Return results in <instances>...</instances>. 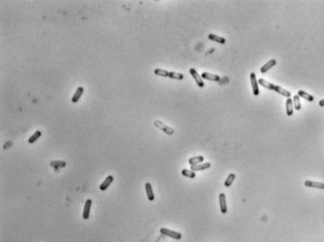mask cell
Listing matches in <instances>:
<instances>
[{"label": "cell", "instance_id": "cell-7", "mask_svg": "<svg viewBox=\"0 0 324 242\" xmlns=\"http://www.w3.org/2000/svg\"><path fill=\"white\" fill-rule=\"evenodd\" d=\"M305 185L306 187H311V188H318V189H324V183L321 182H315V181H305Z\"/></svg>", "mask_w": 324, "mask_h": 242}, {"label": "cell", "instance_id": "cell-3", "mask_svg": "<svg viewBox=\"0 0 324 242\" xmlns=\"http://www.w3.org/2000/svg\"><path fill=\"white\" fill-rule=\"evenodd\" d=\"M250 77H251V83L252 92L255 96H258L260 94V90H259V83H258L255 73H251Z\"/></svg>", "mask_w": 324, "mask_h": 242}, {"label": "cell", "instance_id": "cell-16", "mask_svg": "<svg viewBox=\"0 0 324 242\" xmlns=\"http://www.w3.org/2000/svg\"><path fill=\"white\" fill-rule=\"evenodd\" d=\"M286 114L289 116H292L293 114V102L290 98H288L286 101Z\"/></svg>", "mask_w": 324, "mask_h": 242}, {"label": "cell", "instance_id": "cell-13", "mask_svg": "<svg viewBox=\"0 0 324 242\" xmlns=\"http://www.w3.org/2000/svg\"><path fill=\"white\" fill-rule=\"evenodd\" d=\"M202 78H205V79H208V80H210V81H219V76L217 75H214V74H210V73H207V72H204L202 74Z\"/></svg>", "mask_w": 324, "mask_h": 242}, {"label": "cell", "instance_id": "cell-9", "mask_svg": "<svg viewBox=\"0 0 324 242\" xmlns=\"http://www.w3.org/2000/svg\"><path fill=\"white\" fill-rule=\"evenodd\" d=\"M211 166V164L209 162H207V163H203V164H198V165H195V166H192L191 168V171L192 172H199V171H205L207 169H209Z\"/></svg>", "mask_w": 324, "mask_h": 242}, {"label": "cell", "instance_id": "cell-4", "mask_svg": "<svg viewBox=\"0 0 324 242\" xmlns=\"http://www.w3.org/2000/svg\"><path fill=\"white\" fill-rule=\"evenodd\" d=\"M190 74H191L192 76L194 78V80H195V82H196V84H197V86H198L199 88H203V87L205 86L202 77L199 75V74L197 73L196 70L193 69V68H191V69H190Z\"/></svg>", "mask_w": 324, "mask_h": 242}, {"label": "cell", "instance_id": "cell-25", "mask_svg": "<svg viewBox=\"0 0 324 242\" xmlns=\"http://www.w3.org/2000/svg\"><path fill=\"white\" fill-rule=\"evenodd\" d=\"M40 136H41V131H36V132H35L33 135H31L30 138L28 139V142H29V143L35 142L36 140H38V138H40Z\"/></svg>", "mask_w": 324, "mask_h": 242}, {"label": "cell", "instance_id": "cell-11", "mask_svg": "<svg viewBox=\"0 0 324 242\" xmlns=\"http://www.w3.org/2000/svg\"><path fill=\"white\" fill-rule=\"evenodd\" d=\"M277 64V61L276 60H274V59H272V60H270L269 62H267L264 65H262V67H261V73H262V74H264V73H266L268 70H270L273 66H275Z\"/></svg>", "mask_w": 324, "mask_h": 242}, {"label": "cell", "instance_id": "cell-6", "mask_svg": "<svg viewBox=\"0 0 324 242\" xmlns=\"http://www.w3.org/2000/svg\"><path fill=\"white\" fill-rule=\"evenodd\" d=\"M91 208H92V200H91V199H87V200L85 201L84 208H83V213H82V218H83L84 220L89 219Z\"/></svg>", "mask_w": 324, "mask_h": 242}, {"label": "cell", "instance_id": "cell-12", "mask_svg": "<svg viewBox=\"0 0 324 242\" xmlns=\"http://www.w3.org/2000/svg\"><path fill=\"white\" fill-rule=\"evenodd\" d=\"M83 91H84V90H83L82 87H78V88L76 90V91H75V93H74V95H73L72 99H71L72 103H74V104L78 103V101L80 99L81 95L83 94Z\"/></svg>", "mask_w": 324, "mask_h": 242}, {"label": "cell", "instance_id": "cell-24", "mask_svg": "<svg viewBox=\"0 0 324 242\" xmlns=\"http://www.w3.org/2000/svg\"><path fill=\"white\" fill-rule=\"evenodd\" d=\"M169 78H172V79H178V80H182L184 78L183 75L180 74V73H176V72H169V75H168Z\"/></svg>", "mask_w": 324, "mask_h": 242}, {"label": "cell", "instance_id": "cell-10", "mask_svg": "<svg viewBox=\"0 0 324 242\" xmlns=\"http://www.w3.org/2000/svg\"><path fill=\"white\" fill-rule=\"evenodd\" d=\"M113 180H114V178H113V176H111V175H108V177L104 180V182L100 184V190H102V191H105V190H107L108 188V186L113 183Z\"/></svg>", "mask_w": 324, "mask_h": 242}, {"label": "cell", "instance_id": "cell-8", "mask_svg": "<svg viewBox=\"0 0 324 242\" xmlns=\"http://www.w3.org/2000/svg\"><path fill=\"white\" fill-rule=\"evenodd\" d=\"M145 190H146V193H147V198L149 201H152L154 200V193H153V190H152V186L149 183H146L145 184Z\"/></svg>", "mask_w": 324, "mask_h": 242}, {"label": "cell", "instance_id": "cell-1", "mask_svg": "<svg viewBox=\"0 0 324 242\" xmlns=\"http://www.w3.org/2000/svg\"><path fill=\"white\" fill-rule=\"evenodd\" d=\"M160 232H161L162 235L167 236V237H169V238H172V239H178V240L180 239L181 237H182L180 232H176V231H173V230H170V229L165 228V227L161 228V229H160Z\"/></svg>", "mask_w": 324, "mask_h": 242}, {"label": "cell", "instance_id": "cell-15", "mask_svg": "<svg viewBox=\"0 0 324 242\" xmlns=\"http://www.w3.org/2000/svg\"><path fill=\"white\" fill-rule=\"evenodd\" d=\"M274 91H277L278 93H279V94H281L282 96L287 97V98H289L290 95H291V93H290L289 90H286L285 89H283V88H281L280 86H278V85H276L275 90H274Z\"/></svg>", "mask_w": 324, "mask_h": 242}, {"label": "cell", "instance_id": "cell-14", "mask_svg": "<svg viewBox=\"0 0 324 242\" xmlns=\"http://www.w3.org/2000/svg\"><path fill=\"white\" fill-rule=\"evenodd\" d=\"M203 161H204V157H202V156H197V157H191V158L189 159V164H190L191 166H195V165L201 164Z\"/></svg>", "mask_w": 324, "mask_h": 242}, {"label": "cell", "instance_id": "cell-17", "mask_svg": "<svg viewBox=\"0 0 324 242\" xmlns=\"http://www.w3.org/2000/svg\"><path fill=\"white\" fill-rule=\"evenodd\" d=\"M258 83H259L261 86H262V87H264V88H266V89H268V90H275L276 85H274V84H272V83H270V82H267V81H265L264 79H262V78H260L259 81H258Z\"/></svg>", "mask_w": 324, "mask_h": 242}, {"label": "cell", "instance_id": "cell-27", "mask_svg": "<svg viewBox=\"0 0 324 242\" xmlns=\"http://www.w3.org/2000/svg\"><path fill=\"white\" fill-rule=\"evenodd\" d=\"M319 105H320V106H321V107H324V99L321 100V101L319 102Z\"/></svg>", "mask_w": 324, "mask_h": 242}, {"label": "cell", "instance_id": "cell-20", "mask_svg": "<svg viewBox=\"0 0 324 242\" xmlns=\"http://www.w3.org/2000/svg\"><path fill=\"white\" fill-rule=\"evenodd\" d=\"M50 165L53 168H56V169L64 168V167H66V162L63 160H52V161H51Z\"/></svg>", "mask_w": 324, "mask_h": 242}, {"label": "cell", "instance_id": "cell-5", "mask_svg": "<svg viewBox=\"0 0 324 242\" xmlns=\"http://www.w3.org/2000/svg\"><path fill=\"white\" fill-rule=\"evenodd\" d=\"M219 209L221 213L227 212V203H226V197L223 193L219 195Z\"/></svg>", "mask_w": 324, "mask_h": 242}, {"label": "cell", "instance_id": "cell-23", "mask_svg": "<svg viewBox=\"0 0 324 242\" xmlns=\"http://www.w3.org/2000/svg\"><path fill=\"white\" fill-rule=\"evenodd\" d=\"M154 74L157 75H160V76H164V77H168V75H169V72L168 71L160 69V68H156V69L154 70Z\"/></svg>", "mask_w": 324, "mask_h": 242}, {"label": "cell", "instance_id": "cell-2", "mask_svg": "<svg viewBox=\"0 0 324 242\" xmlns=\"http://www.w3.org/2000/svg\"><path fill=\"white\" fill-rule=\"evenodd\" d=\"M154 125H155L157 128H159L161 131H163L165 133L168 134V135H172V134L174 133V130H173L172 128L166 126L165 123H163V122L160 121V120H155V121H154Z\"/></svg>", "mask_w": 324, "mask_h": 242}, {"label": "cell", "instance_id": "cell-22", "mask_svg": "<svg viewBox=\"0 0 324 242\" xmlns=\"http://www.w3.org/2000/svg\"><path fill=\"white\" fill-rule=\"evenodd\" d=\"M292 102H293V104H294V108H295L297 111L301 110L302 105H301V102H300V97H299L298 95H294V96H293Z\"/></svg>", "mask_w": 324, "mask_h": 242}, {"label": "cell", "instance_id": "cell-26", "mask_svg": "<svg viewBox=\"0 0 324 242\" xmlns=\"http://www.w3.org/2000/svg\"><path fill=\"white\" fill-rule=\"evenodd\" d=\"M181 174H182L183 176H185V177L192 178V179L195 178V176H196V174H195L194 172H192V171H190V170H182Z\"/></svg>", "mask_w": 324, "mask_h": 242}, {"label": "cell", "instance_id": "cell-21", "mask_svg": "<svg viewBox=\"0 0 324 242\" xmlns=\"http://www.w3.org/2000/svg\"><path fill=\"white\" fill-rule=\"evenodd\" d=\"M235 174H234V173H230V174L228 175V177H227V179H226L225 183H224V185H225L226 187H229V186H231V185H232V183H233V182L235 181Z\"/></svg>", "mask_w": 324, "mask_h": 242}, {"label": "cell", "instance_id": "cell-18", "mask_svg": "<svg viewBox=\"0 0 324 242\" xmlns=\"http://www.w3.org/2000/svg\"><path fill=\"white\" fill-rule=\"evenodd\" d=\"M297 95H298L299 97H302V98L305 99V100L308 101V102H313V101H314V97H313L311 94H309V93H307V92H305V91H304V90H299V91L297 92Z\"/></svg>", "mask_w": 324, "mask_h": 242}, {"label": "cell", "instance_id": "cell-19", "mask_svg": "<svg viewBox=\"0 0 324 242\" xmlns=\"http://www.w3.org/2000/svg\"><path fill=\"white\" fill-rule=\"evenodd\" d=\"M208 38L212 41H215V42H218L219 44H224L226 42L225 38L221 37V36H219V35H214V34H209L208 35Z\"/></svg>", "mask_w": 324, "mask_h": 242}]
</instances>
